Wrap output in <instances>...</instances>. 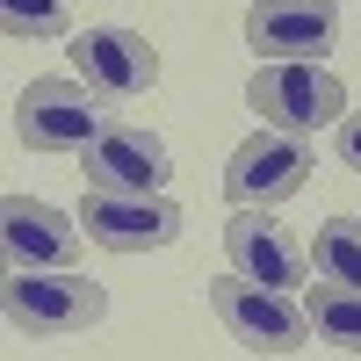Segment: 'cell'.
I'll use <instances>...</instances> for the list:
<instances>
[{
  "instance_id": "cell-1",
  "label": "cell",
  "mask_w": 361,
  "mask_h": 361,
  "mask_svg": "<svg viewBox=\"0 0 361 361\" xmlns=\"http://www.w3.org/2000/svg\"><path fill=\"white\" fill-rule=\"evenodd\" d=\"M109 289L73 275V267H8L0 282V318L22 340H73L87 325H102Z\"/></svg>"
},
{
  "instance_id": "cell-2",
  "label": "cell",
  "mask_w": 361,
  "mask_h": 361,
  "mask_svg": "<svg viewBox=\"0 0 361 361\" xmlns=\"http://www.w3.org/2000/svg\"><path fill=\"white\" fill-rule=\"evenodd\" d=\"M246 109L260 116L267 130L318 137L325 123L347 116V87H340V73H325V66H260L246 80Z\"/></svg>"
},
{
  "instance_id": "cell-3",
  "label": "cell",
  "mask_w": 361,
  "mask_h": 361,
  "mask_svg": "<svg viewBox=\"0 0 361 361\" xmlns=\"http://www.w3.org/2000/svg\"><path fill=\"white\" fill-rule=\"evenodd\" d=\"M209 311H217V325L238 347H253V354H296L311 340V311L296 304L289 289H260L246 275H217L209 282Z\"/></svg>"
},
{
  "instance_id": "cell-4",
  "label": "cell",
  "mask_w": 361,
  "mask_h": 361,
  "mask_svg": "<svg viewBox=\"0 0 361 361\" xmlns=\"http://www.w3.org/2000/svg\"><path fill=\"white\" fill-rule=\"evenodd\" d=\"M102 130L109 116L87 80H29L15 94V137L29 152H87Z\"/></svg>"
},
{
  "instance_id": "cell-5",
  "label": "cell",
  "mask_w": 361,
  "mask_h": 361,
  "mask_svg": "<svg viewBox=\"0 0 361 361\" xmlns=\"http://www.w3.org/2000/svg\"><path fill=\"white\" fill-rule=\"evenodd\" d=\"M318 173V152H311V137H289V130H253L238 152L224 159V195L231 209H275L289 202L304 180Z\"/></svg>"
},
{
  "instance_id": "cell-6",
  "label": "cell",
  "mask_w": 361,
  "mask_h": 361,
  "mask_svg": "<svg viewBox=\"0 0 361 361\" xmlns=\"http://www.w3.org/2000/svg\"><path fill=\"white\" fill-rule=\"evenodd\" d=\"M340 37L333 0H253L246 8V51L267 66H318Z\"/></svg>"
},
{
  "instance_id": "cell-7",
  "label": "cell",
  "mask_w": 361,
  "mask_h": 361,
  "mask_svg": "<svg viewBox=\"0 0 361 361\" xmlns=\"http://www.w3.org/2000/svg\"><path fill=\"white\" fill-rule=\"evenodd\" d=\"M73 80H87L102 102H137L159 80V51L123 22H94L73 37Z\"/></svg>"
},
{
  "instance_id": "cell-8",
  "label": "cell",
  "mask_w": 361,
  "mask_h": 361,
  "mask_svg": "<svg viewBox=\"0 0 361 361\" xmlns=\"http://www.w3.org/2000/svg\"><path fill=\"white\" fill-rule=\"evenodd\" d=\"M80 173H87V188H102V195H166L173 152H166V137L137 130V123H109L80 152Z\"/></svg>"
},
{
  "instance_id": "cell-9",
  "label": "cell",
  "mask_w": 361,
  "mask_h": 361,
  "mask_svg": "<svg viewBox=\"0 0 361 361\" xmlns=\"http://www.w3.org/2000/svg\"><path fill=\"white\" fill-rule=\"evenodd\" d=\"M180 202L166 195H102V188H87L80 202V231L94 238L102 253H159L180 238Z\"/></svg>"
},
{
  "instance_id": "cell-10",
  "label": "cell",
  "mask_w": 361,
  "mask_h": 361,
  "mask_svg": "<svg viewBox=\"0 0 361 361\" xmlns=\"http://www.w3.org/2000/svg\"><path fill=\"white\" fill-rule=\"evenodd\" d=\"M224 260H231V275H246V282H260V289H304V282H311V253L296 246L267 209H231V224H224Z\"/></svg>"
},
{
  "instance_id": "cell-11",
  "label": "cell",
  "mask_w": 361,
  "mask_h": 361,
  "mask_svg": "<svg viewBox=\"0 0 361 361\" xmlns=\"http://www.w3.org/2000/svg\"><path fill=\"white\" fill-rule=\"evenodd\" d=\"M0 246H8V267H73L80 246H94V238H87L66 209L8 195L0 202Z\"/></svg>"
},
{
  "instance_id": "cell-12",
  "label": "cell",
  "mask_w": 361,
  "mask_h": 361,
  "mask_svg": "<svg viewBox=\"0 0 361 361\" xmlns=\"http://www.w3.org/2000/svg\"><path fill=\"white\" fill-rule=\"evenodd\" d=\"M304 311H311V333H318L325 347L361 354V289H340V282L304 289Z\"/></svg>"
},
{
  "instance_id": "cell-13",
  "label": "cell",
  "mask_w": 361,
  "mask_h": 361,
  "mask_svg": "<svg viewBox=\"0 0 361 361\" xmlns=\"http://www.w3.org/2000/svg\"><path fill=\"white\" fill-rule=\"evenodd\" d=\"M311 267H318V282L361 289V217H325L311 238Z\"/></svg>"
},
{
  "instance_id": "cell-14",
  "label": "cell",
  "mask_w": 361,
  "mask_h": 361,
  "mask_svg": "<svg viewBox=\"0 0 361 361\" xmlns=\"http://www.w3.org/2000/svg\"><path fill=\"white\" fill-rule=\"evenodd\" d=\"M0 29H8L15 44L58 37V29H66V0H0Z\"/></svg>"
},
{
  "instance_id": "cell-15",
  "label": "cell",
  "mask_w": 361,
  "mask_h": 361,
  "mask_svg": "<svg viewBox=\"0 0 361 361\" xmlns=\"http://www.w3.org/2000/svg\"><path fill=\"white\" fill-rule=\"evenodd\" d=\"M333 145H340V159L361 173V116H340V137H333Z\"/></svg>"
}]
</instances>
